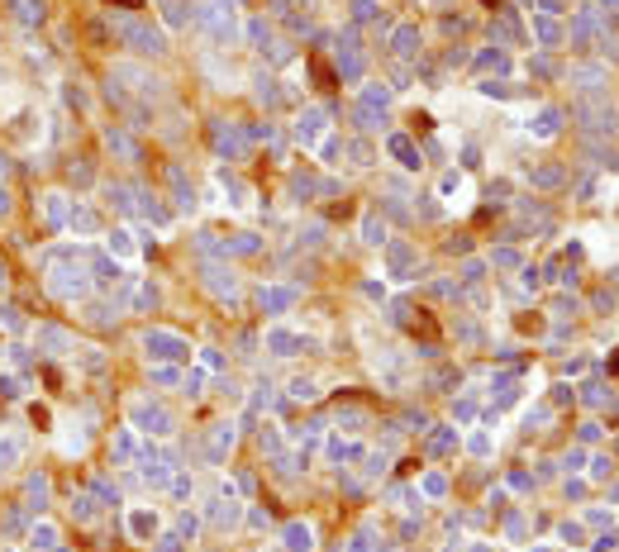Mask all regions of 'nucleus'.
<instances>
[{"label": "nucleus", "mask_w": 619, "mask_h": 552, "mask_svg": "<svg viewBox=\"0 0 619 552\" xmlns=\"http://www.w3.org/2000/svg\"><path fill=\"white\" fill-rule=\"evenodd\" d=\"M91 267H77V248H67V253H48V290L58 295V300H81L86 290H91Z\"/></svg>", "instance_id": "obj_1"}, {"label": "nucleus", "mask_w": 619, "mask_h": 552, "mask_svg": "<svg viewBox=\"0 0 619 552\" xmlns=\"http://www.w3.org/2000/svg\"><path fill=\"white\" fill-rule=\"evenodd\" d=\"M114 38H119V43H129V48H134V53H143V58H153V53H162V48H167L162 29H153L148 19H114Z\"/></svg>", "instance_id": "obj_2"}, {"label": "nucleus", "mask_w": 619, "mask_h": 552, "mask_svg": "<svg viewBox=\"0 0 619 552\" xmlns=\"http://www.w3.org/2000/svg\"><path fill=\"white\" fill-rule=\"evenodd\" d=\"M233 5H238V0H205V5L196 10L201 29H205L214 43H233V34H238V24H233Z\"/></svg>", "instance_id": "obj_3"}, {"label": "nucleus", "mask_w": 619, "mask_h": 552, "mask_svg": "<svg viewBox=\"0 0 619 552\" xmlns=\"http://www.w3.org/2000/svg\"><path fill=\"white\" fill-rule=\"evenodd\" d=\"M143 348H148L157 362H181V357L191 353V348H186V338H181V334H167V329H148Z\"/></svg>", "instance_id": "obj_4"}, {"label": "nucleus", "mask_w": 619, "mask_h": 552, "mask_svg": "<svg viewBox=\"0 0 619 552\" xmlns=\"http://www.w3.org/2000/svg\"><path fill=\"white\" fill-rule=\"evenodd\" d=\"M134 429L167 438V434H172V414H167L162 405H153V400H138V405H134Z\"/></svg>", "instance_id": "obj_5"}, {"label": "nucleus", "mask_w": 619, "mask_h": 552, "mask_svg": "<svg viewBox=\"0 0 619 552\" xmlns=\"http://www.w3.org/2000/svg\"><path fill=\"white\" fill-rule=\"evenodd\" d=\"M577 114H581V119H591V129H601V134H619V114L610 110V105H601V100L577 105Z\"/></svg>", "instance_id": "obj_6"}, {"label": "nucleus", "mask_w": 619, "mask_h": 552, "mask_svg": "<svg viewBox=\"0 0 619 552\" xmlns=\"http://www.w3.org/2000/svg\"><path fill=\"white\" fill-rule=\"evenodd\" d=\"M5 10H10L24 29H38V24L48 19V5H43V0H5Z\"/></svg>", "instance_id": "obj_7"}, {"label": "nucleus", "mask_w": 619, "mask_h": 552, "mask_svg": "<svg viewBox=\"0 0 619 552\" xmlns=\"http://www.w3.org/2000/svg\"><path fill=\"white\" fill-rule=\"evenodd\" d=\"M34 348H38V353H67L72 338H67L62 329H53V324H38V329H34Z\"/></svg>", "instance_id": "obj_8"}, {"label": "nucleus", "mask_w": 619, "mask_h": 552, "mask_svg": "<svg viewBox=\"0 0 619 552\" xmlns=\"http://www.w3.org/2000/svg\"><path fill=\"white\" fill-rule=\"evenodd\" d=\"M205 286L219 295V300H238V276L224 272V267H205Z\"/></svg>", "instance_id": "obj_9"}, {"label": "nucleus", "mask_w": 619, "mask_h": 552, "mask_svg": "<svg viewBox=\"0 0 619 552\" xmlns=\"http://www.w3.org/2000/svg\"><path fill=\"white\" fill-rule=\"evenodd\" d=\"M419 48H424L419 29H414V24H401L396 38H391V53H396V58H419Z\"/></svg>", "instance_id": "obj_10"}, {"label": "nucleus", "mask_w": 619, "mask_h": 552, "mask_svg": "<svg viewBox=\"0 0 619 552\" xmlns=\"http://www.w3.org/2000/svg\"><path fill=\"white\" fill-rule=\"evenodd\" d=\"M257 300H262V310H267V314H281V310L296 300V286H262V295H257Z\"/></svg>", "instance_id": "obj_11"}, {"label": "nucleus", "mask_w": 619, "mask_h": 552, "mask_svg": "<svg viewBox=\"0 0 619 552\" xmlns=\"http://www.w3.org/2000/svg\"><path fill=\"white\" fill-rule=\"evenodd\" d=\"M386 262H391V276H401V281H405V272L414 267V248H410V243H391Z\"/></svg>", "instance_id": "obj_12"}, {"label": "nucleus", "mask_w": 619, "mask_h": 552, "mask_svg": "<svg viewBox=\"0 0 619 552\" xmlns=\"http://www.w3.org/2000/svg\"><path fill=\"white\" fill-rule=\"evenodd\" d=\"M233 438H238V434H233V424H214V434H210V462L224 457V453L233 448Z\"/></svg>", "instance_id": "obj_13"}, {"label": "nucleus", "mask_w": 619, "mask_h": 552, "mask_svg": "<svg viewBox=\"0 0 619 552\" xmlns=\"http://www.w3.org/2000/svg\"><path fill=\"white\" fill-rule=\"evenodd\" d=\"M314 548V529L310 524H286V552H310Z\"/></svg>", "instance_id": "obj_14"}, {"label": "nucleus", "mask_w": 619, "mask_h": 552, "mask_svg": "<svg viewBox=\"0 0 619 552\" xmlns=\"http://www.w3.org/2000/svg\"><path fill=\"white\" fill-rule=\"evenodd\" d=\"M105 148H110V153H119V158H138V148H134V138H129L124 129H114V124L105 129Z\"/></svg>", "instance_id": "obj_15"}, {"label": "nucleus", "mask_w": 619, "mask_h": 552, "mask_svg": "<svg viewBox=\"0 0 619 552\" xmlns=\"http://www.w3.org/2000/svg\"><path fill=\"white\" fill-rule=\"evenodd\" d=\"M267 348H272V357H291V353L301 348V338L286 334V329H272V334H267Z\"/></svg>", "instance_id": "obj_16"}, {"label": "nucleus", "mask_w": 619, "mask_h": 552, "mask_svg": "<svg viewBox=\"0 0 619 552\" xmlns=\"http://www.w3.org/2000/svg\"><path fill=\"white\" fill-rule=\"evenodd\" d=\"M110 453H114V462H134V457H138L134 434H129V429H119V434H114V443H110Z\"/></svg>", "instance_id": "obj_17"}, {"label": "nucleus", "mask_w": 619, "mask_h": 552, "mask_svg": "<svg viewBox=\"0 0 619 552\" xmlns=\"http://www.w3.org/2000/svg\"><path fill=\"white\" fill-rule=\"evenodd\" d=\"M24 495H29V510H38V514H43V505H48V476H29Z\"/></svg>", "instance_id": "obj_18"}, {"label": "nucleus", "mask_w": 619, "mask_h": 552, "mask_svg": "<svg viewBox=\"0 0 619 552\" xmlns=\"http://www.w3.org/2000/svg\"><path fill=\"white\" fill-rule=\"evenodd\" d=\"M72 519H81V524L96 519V495H91V490H81V495L72 490Z\"/></svg>", "instance_id": "obj_19"}, {"label": "nucleus", "mask_w": 619, "mask_h": 552, "mask_svg": "<svg viewBox=\"0 0 619 552\" xmlns=\"http://www.w3.org/2000/svg\"><path fill=\"white\" fill-rule=\"evenodd\" d=\"M391 153H396V158H401V167H419V153H414V143L410 138H405V134H396V138H391Z\"/></svg>", "instance_id": "obj_20"}, {"label": "nucleus", "mask_w": 619, "mask_h": 552, "mask_svg": "<svg viewBox=\"0 0 619 552\" xmlns=\"http://www.w3.org/2000/svg\"><path fill=\"white\" fill-rule=\"evenodd\" d=\"M43 214H48V224H53V229H58V224H67V214H72V210H67V195H48V200H43Z\"/></svg>", "instance_id": "obj_21"}, {"label": "nucleus", "mask_w": 619, "mask_h": 552, "mask_svg": "<svg viewBox=\"0 0 619 552\" xmlns=\"http://www.w3.org/2000/svg\"><path fill=\"white\" fill-rule=\"evenodd\" d=\"M67 224H72L77 234H96V210H86V205H72Z\"/></svg>", "instance_id": "obj_22"}, {"label": "nucleus", "mask_w": 619, "mask_h": 552, "mask_svg": "<svg viewBox=\"0 0 619 552\" xmlns=\"http://www.w3.org/2000/svg\"><path fill=\"white\" fill-rule=\"evenodd\" d=\"M319 134H324V110H305V114H301V138L314 143Z\"/></svg>", "instance_id": "obj_23"}, {"label": "nucleus", "mask_w": 619, "mask_h": 552, "mask_svg": "<svg viewBox=\"0 0 619 552\" xmlns=\"http://www.w3.org/2000/svg\"><path fill=\"white\" fill-rule=\"evenodd\" d=\"M19 457H24V438H0V471H10Z\"/></svg>", "instance_id": "obj_24"}, {"label": "nucleus", "mask_w": 619, "mask_h": 552, "mask_svg": "<svg viewBox=\"0 0 619 552\" xmlns=\"http://www.w3.org/2000/svg\"><path fill=\"white\" fill-rule=\"evenodd\" d=\"M91 276H96L101 286H114V281H119V262H110V258H91Z\"/></svg>", "instance_id": "obj_25"}, {"label": "nucleus", "mask_w": 619, "mask_h": 552, "mask_svg": "<svg viewBox=\"0 0 619 552\" xmlns=\"http://www.w3.org/2000/svg\"><path fill=\"white\" fill-rule=\"evenodd\" d=\"M214 143H219V153H229V158H238V153H243V138H238L233 129H224V124L214 129Z\"/></svg>", "instance_id": "obj_26"}, {"label": "nucleus", "mask_w": 619, "mask_h": 552, "mask_svg": "<svg viewBox=\"0 0 619 552\" xmlns=\"http://www.w3.org/2000/svg\"><path fill=\"white\" fill-rule=\"evenodd\" d=\"M110 253H114V258H134V253H138V248H134V234H129V229H114V234H110Z\"/></svg>", "instance_id": "obj_27"}, {"label": "nucleus", "mask_w": 619, "mask_h": 552, "mask_svg": "<svg viewBox=\"0 0 619 552\" xmlns=\"http://www.w3.org/2000/svg\"><path fill=\"white\" fill-rule=\"evenodd\" d=\"M86 38H91L96 48H110V43H114V29L101 24V19H91V24H86Z\"/></svg>", "instance_id": "obj_28"}, {"label": "nucleus", "mask_w": 619, "mask_h": 552, "mask_svg": "<svg viewBox=\"0 0 619 552\" xmlns=\"http://www.w3.org/2000/svg\"><path fill=\"white\" fill-rule=\"evenodd\" d=\"M134 310H138V314L157 310V286H148V281H143V286H138V295H134Z\"/></svg>", "instance_id": "obj_29"}, {"label": "nucleus", "mask_w": 619, "mask_h": 552, "mask_svg": "<svg viewBox=\"0 0 619 552\" xmlns=\"http://www.w3.org/2000/svg\"><path fill=\"white\" fill-rule=\"evenodd\" d=\"M529 181H533V186H557V181H562V167H553V162H548V167H533V172H529Z\"/></svg>", "instance_id": "obj_30"}, {"label": "nucleus", "mask_w": 619, "mask_h": 552, "mask_svg": "<svg viewBox=\"0 0 619 552\" xmlns=\"http://www.w3.org/2000/svg\"><path fill=\"white\" fill-rule=\"evenodd\" d=\"M129 529H134V534H138V538H148V534H153V529H157V514H148V510H138V514H134V519H129Z\"/></svg>", "instance_id": "obj_31"}, {"label": "nucleus", "mask_w": 619, "mask_h": 552, "mask_svg": "<svg viewBox=\"0 0 619 552\" xmlns=\"http://www.w3.org/2000/svg\"><path fill=\"white\" fill-rule=\"evenodd\" d=\"M533 134H538V138H553V134H557V110H543L538 124H533Z\"/></svg>", "instance_id": "obj_32"}, {"label": "nucleus", "mask_w": 619, "mask_h": 552, "mask_svg": "<svg viewBox=\"0 0 619 552\" xmlns=\"http://www.w3.org/2000/svg\"><path fill=\"white\" fill-rule=\"evenodd\" d=\"M210 519H214V524H219V529H229V524H233V519H238V510H233V500H229V505H224V500H219V505H214V510H210Z\"/></svg>", "instance_id": "obj_33"}, {"label": "nucleus", "mask_w": 619, "mask_h": 552, "mask_svg": "<svg viewBox=\"0 0 619 552\" xmlns=\"http://www.w3.org/2000/svg\"><path fill=\"white\" fill-rule=\"evenodd\" d=\"M34 548H58V529L53 524H34Z\"/></svg>", "instance_id": "obj_34"}, {"label": "nucleus", "mask_w": 619, "mask_h": 552, "mask_svg": "<svg viewBox=\"0 0 619 552\" xmlns=\"http://www.w3.org/2000/svg\"><path fill=\"white\" fill-rule=\"evenodd\" d=\"M257 100H262V105H277V100H281V91H277L272 77H257Z\"/></svg>", "instance_id": "obj_35"}, {"label": "nucleus", "mask_w": 619, "mask_h": 552, "mask_svg": "<svg viewBox=\"0 0 619 552\" xmlns=\"http://www.w3.org/2000/svg\"><path fill=\"white\" fill-rule=\"evenodd\" d=\"M62 100H67V110H81V105H86V91H81L77 81H62Z\"/></svg>", "instance_id": "obj_36"}, {"label": "nucleus", "mask_w": 619, "mask_h": 552, "mask_svg": "<svg viewBox=\"0 0 619 552\" xmlns=\"http://www.w3.org/2000/svg\"><path fill=\"white\" fill-rule=\"evenodd\" d=\"M362 238H367V243H381V238H386V224H381L377 214H367V224H362Z\"/></svg>", "instance_id": "obj_37"}, {"label": "nucleus", "mask_w": 619, "mask_h": 552, "mask_svg": "<svg viewBox=\"0 0 619 552\" xmlns=\"http://www.w3.org/2000/svg\"><path fill=\"white\" fill-rule=\"evenodd\" d=\"M167 10V24H186V0H157Z\"/></svg>", "instance_id": "obj_38"}, {"label": "nucleus", "mask_w": 619, "mask_h": 552, "mask_svg": "<svg viewBox=\"0 0 619 552\" xmlns=\"http://www.w3.org/2000/svg\"><path fill=\"white\" fill-rule=\"evenodd\" d=\"M291 395H296V400H314L319 390H314V381H310V376H296V381H291Z\"/></svg>", "instance_id": "obj_39"}, {"label": "nucleus", "mask_w": 619, "mask_h": 552, "mask_svg": "<svg viewBox=\"0 0 619 552\" xmlns=\"http://www.w3.org/2000/svg\"><path fill=\"white\" fill-rule=\"evenodd\" d=\"M67 177H72V181H77V186H86V181H91V162H86V158H77Z\"/></svg>", "instance_id": "obj_40"}, {"label": "nucleus", "mask_w": 619, "mask_h": 552, "mask_svg": "<svg viewBox=\"0 0 619 552\" xmlns=\"http://www.w3.org/2000/svg\"><path fill=\"white\" fill-rule=\"evenodd\" d=\"M448 448H453V434H448V429H443V434H433V438H429V453H448Z\"/></svg>", "instance_id": "obj_41"}, {"label": "nucleus", "mask_w": 619, "mask_h": 552, "mask_svg": "<svg viewBox=\"0 0 619 552\" xmlns=\"http://www.w3.org/2000/svg\"><path fill=\"white\" fill-rule=\"evenodd\" d=\"M81 362H86V367H91V371H101V367H105L101 348H81Z\"/></svg>", "instance_id": "obj_42"}, {"label": "nucleus", "mask_w": 619, "mask_h": 552, "mask_svg": "<svg viewBox=\"0 0 619 552\" xmlns=\"http://www.w3.org/2000/svg\"><path fill=\"white\" fill-rule=\"evenodd\" d=\"M29 419H34V424H38V429H48V424H53V414H48V410H43V405H29Z\"/></svg>", "instance_id": "obj_43"}, {"label": "nucleus", "mask_w": 619, "mask_h": 552, "mask_svg": "<svg viewBox=\"0 0 619 552\" xmlns=\"http://www.w3.org/2000/svg\"><path fill=\"white\" fill-rule=\"evenodd\" d=\"M353 158H357V167H372V148L367 143H353Z\"/></svg>", "instance_id": "obj_44"}, {"label": "nucleus", "mask_w": 619, "mask_h": 552, "mask_svg": "<svg viewBox=\"0 0 619 552\" xmlns=\"http://www.w3.org/2000/svg\"><path fill=\"white\" fill-rule=\"evenodd\" d=\"M424 490H429V495H443L448 481H443V476H424Z\"/></svg>", "instance_id": "obj_45"}, {"label": "nucleus", "mask_w": 619, "mask_h": 552, "mask_svg": "<svg viewBox=\"0 0 619 552\" xmlns=\"http://www.w3.org/2000/svg\"><path fill=\"white\" fill-rule=\"evenodd\" d=\"M353 14H357V19H372L377 10H372V0H353Z\"/></svg>", "instance_id": "obj_46"}, {"label": "nucleus", "mask_w": 619, "mask_h": 552, "mask_svg": "<svg viewBox=\"0 0 619 552\" xmlns=\"http://www.w3.org/2000/svg\"><path fill=\"white\" fill-rule=\"evenodd\" d=\"M201 386H205V376H201V371H191V376H186V395H201Z\"/></svg>", "instance_id": "obj_47"}, {"label": "nucleus", "mask_w": 619, "mask_h": 552, "mask_svg": "<svg viewBox=\"0 0 619 552\" xmlns=\"http://www.w3.org/2000/svg\"><path fill=\"white\" fill-rule=\"evenodd\" d=\"M5 353H10V362H14V367H29V353H24V348H5Z\"/></svg>", "instance_id": "obj_48"}, {"label": "nucleus", "mask_w": 619, "mask_h": 552, "mask_svg": "<svg viewBox=\"0 0 619 552\" xmlns=\"http://www.w3.org/2000/svg\"><path fill=\"white\" fill-rule=\"evenodd\" d=\"M0 395H19V381L14 376H0Z\"/></svg>", "instance_id": "obj_49"}, {"label": "nucleus", "mask_w": 619, "mask_h": 552, "mask_svg": "<svg viewBox=\"0 0 619 552\" xmlns=\"http://www.w3.org/2000/svg\"><path fill=\"white\" fill-rule=\"evenodd\" d=\"M348 552H372V548H367V538L357 534V538H353V548H348Z\"/></svg>", "instance_id": "obj_50"}, {"label": "nucleus", "mask_w": 619, "mask_h": 552, "mask_svg": "<svg viewBox=\"0 0 619 552\" xmlns=\"http://www.w3.org/2000/svg\"><path fill=\"white\" fill-rule=\"evenodd\" d=\"M105 5H124V10H138L143 0H105Z\"/></svg>", "instance_id": "obj_51"}, {"label": "nucleus", "mask_w": 619, "mask_h": 552, "mask_svg": "<svg viewBox=\"0 0 619 552\" xmlns=\"http://www.w3.org/2000/svg\"><path fill=\"white\" fill-rule=\"evenodd\" d=\"M0 214H10V190H0Z\"/></svg>", "instance_id": "obj_52"}, {"label": "nucleus", "mask_w": 619, "mask_h": 552, "mask_svg": "<svg viewBox=\"0 0 619 552\" xmlns=\"http://www.w3.org/2000/svg\"><path fill=\"white\" fill-rule=\"evenodd\" d=\"M5 286H10V267L0 262V290H5Z\"/></svg>", "instance_id": "obj_53"}, {"label": "nucleus", "mask_w": 619, "mask_h": 552, "mask_svg": "<svg viewBox=\"0 0 619 552\" xmlns=\"http://www.w3.org/2000/svg\"><path fill=\"white\" fill-rule=\"evenodd\" d=\"M0 172H5V158H0Z\"/></svg>", "instance_id": "obj_54"}]
</instances>
